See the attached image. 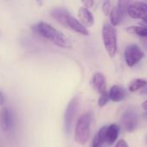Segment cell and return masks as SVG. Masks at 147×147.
Listing matches in <instances>:
<instances>
[{
  "label": "cell",
  "instance_id": "12",
  "mask_svg": "<svg viewBox=\"0 0 147 147\" xmlns=\"http://www.w3.org/2000/svg\"><path fill=\"white\" fill-rule=\"evenodd\" d=\"M78 16L79 21L85 27H92L94 23V17L92 12L85 7H80L78 10Z\"/></svg>",
  "mask_w": 147,
  "mask_h": 147
},
{
  "label": "cell",
  "instance_id": "23",
  "mask_svg": "<svg viewBox=\"0 0 147 147\" xmlns=\"http://www.w3.org/2000/svg\"><path fill=\"white\" fill-rule=\"evenodd\" d=\"M5 102V96L3 94V92L0 90V106L3 105V103Z\"/></svg>",
  "mask_w": 147,
  "mask_h": 147
},
{
  "label": "cell",
  "instance_id": "13",
  "mask_svg": "<svg viewBox=\"0 0 147 147\" xmlns=\"http://www.w3.org/2000/svg\"><path fill=\"white\" fill-rule=\"evenodd\" d=\"M109 96L110 100H112L114 102H119L123 101L126 96V90L118 84H115L112 86V88L109 90Z\"/></svg>",
  "mask_w": 147,
  "mask_h": 147
},
{
  "label": "cell",
  "instance_id": "10",
  "mask_svg": "<svg viewBox=\"0 0 147 147\" xmlns=\"http://www.w3.org/2000/svg\"><path fill=\"white\" fill-rule=\"evenodd\" d=\"M14 124L13 115L10 109L2 107L0 109V128L3 132H9Z\"/></svg>",
  "mask_w": 147,
  "mask_h": 147
},
{
  "label": "cell",
  "instance_id": "18",
  "mask_svg": "<svg viewBox=\"0 0 147 147\" xmlns=\"http://www.w3.org/2000/svg\"><path fill=\"white\" fill-rule=\"evenodd\" d=\"M126 30L130 34L147 38V28L144 26H131L128 27Z\"/></svg>",
  "mask_w": 147,
  "mask_h": 147
},
{
  "label": "cell",
  "instance_id": "20",
  "mask_svg": "<svg viewBox=\"0 0 147 147\" xmlns=\"http://www.w3.org/2000/svg\"><path fill=\"white\" fill-rule=\"evenodd\" d=\"M112 5H111V2L110 1H105L102 4V11L103 14L105 16H108L110 15L111 11H112Z\"/></svg>",
  "mask_w": 147,
  "mask_h": 147
},
{
  "label": "cell",
  "instance_id": "6",
  "mask_svg": "<svg viewBox=\"0 0 147 147\" xmlns=\"http://www.w3.org/2000/svg\"><path fill=\"white\" fill-rule=\"evenodd\" d=\"M120 123L126 132H133L139 125V116L137 112L133 109H126L121 116Z\"/></svg>",
  "mask_w": 147,
  "mask_h": 147
},
{
  "label": "cell",
  "instance_id": "1",
  "mask_svg": "<svg viewBox=\"0 0 147 147\" xmlns=\"http://www.w3.org/2000/svg\"><path fill=\"white\" fill-rule=\"evenodd\" d=\"M31 30L36 34L50 40L55 45L62 47V48H70L71 43L67 36L62 34L61 31L55 28L52 25L45 22H39L37 23L33 24L31 27Z\"/></svg>",
  "mask_w": 147,
  "mask_h": 147
},
{
  "label": "cell",
  "instance_id": "19",
  "mask_svg": "<svg viewBox=\"0 0 147 147\" xmlns=\"http://www.w3.org/2000/svg\"><path fill=\"white\" fill-rule=\"evenodd\" d=\"M109 100H110L109 93H107L106 91L105 93H103V94L101 95V96H100V98L98 100V104H99L100 107L102 108V107H104V106H106L107 104V102H109Z\"/></svg>",
  "mask_w": 147,
  "mask_h": 147
},
{
  "label": "cell",
  "instance_id": "9",
  "mask_svg": "<svg viewBox=\"0 0 147 147\" xmlns=\"http://www.w3.org/2000/svg\"><path fill=\"white\" fill-rule=\"evenodd\" d=\"M64 27L67 28H69L78 34H81L82 35H85V36L89 35V32L87 29V28L79 20H77L75 16H73L70 13L66 17Z\"/></svg>",
  "mask_w": 147,
  "mask_h": 147
},
{
  "label": "cell",
  "instance_id": "7",
  "mask_svg": "<svg viewBox=\"0 0 147 147\" xmlns=\"http://www.w3.org/2000/svg\"><path fill=\"white\" fill-rule=\"evenodd\" d=\"M77 109H78V98L74 97L68 102L64 114V129L67 134H68L71 130L73 121L77 113Z\"/></svg>",
  "mask_w": 147,
  "mask_h": 147
},
{
  "label": "cell",
  "instance_id": "21",
  "mask_svg": "<svg viewBox=\"0 0 147 147\" xmlns=\"http://www.w3.org/2000/svg\"><path fill=\"white\" fill-rule=\"evenodd\" d=\"M81 3L84 5V7H85V8L88 9V8L93 7V5H94V2L93 0H85V1H81Z\"/></svg>",
  "mask_w": 147,
  "mask_h": 147
},
{
  "label": "cell",
  "instance_id": "3",
  "mask_svg": "<svg viewBox=\"0 0 147 147\" xmlns=\"http://www.w3.org/2000/svg\"><path fill=\"white\" fill-rule=\"evenodd\" d=\"M102 40L108 55L113 58L117 53V33L113 26L106 23L101 30Z\"/></svg>",
  "mask_w": 147,
  "mask_h": 147
},
{
  "label": "cell",
  "instance_id": "16",
  "mask_svg": "<svg viewBox=\"0 0 147 147\" xmlns=\"http://www.w3.org/2000/svg\"><path fill=\"white\" fill-rule=\"evenodd\" d=\"M107 126H103L101 127L99 132L95 134L94 138L93 139V142L90 147H102L103 144L106 143V131Z\"/></svg>",
  "mask_w": 147,
  "mask_h": 147
},
{
  "label": "cell",
  "instance_id": "8",
  "mask_svg": "<svg viewBox=\"0 0 147 147\" xmlns=\"http://www.w3.org/2000/svg\"><path fill=\"white\" fill-rule=\"evenodd\" d=\"M127 14L133 19H140L143 22H147V3L144 2L132 3Z\"/></svg>",
  "mask_w": 147,
  "mask_h": 147
},
{
  "label": "cell",
  "instance_id": "4",
  "mask_svg": "<svg viewBox=\"0 0 147 147\" xmlns=\"http://www.w3.org/2000/svg\"><path fill=\"white\" fill-rule=\"evenodd\" d=\"M124 56L126 65L133 67L144 58L145 53L137 44H130L125 49Z\"/></svg>",
  "mask_w": 147,
  "mask_h": 147
},
{
  "label": "cell",
  "instance_id": "2",
  "mask_svg": "<svg viewBox=\"0 0 147 147\" xmlns=\"http://www.w3.org/2000/svg\"><path fill=\"white\" fill-rule=\"evenodd\" d=\"M92 115L85 113L79 117L75 129V141L81 146L85 145L90 138Z\"/></svg>",
  "mask_w": 147,
  "mask_h": 147
},
{
  "label": "cell",
  "instance_id": "5",
  "mask_svg": "<svg viewBox=\"0 0 147 147\" xmlns=\"http://www.w3.org/2000/svg\"><path fill=\"white\" fill-rule=\"evenodd\" d=\"M132 2L129 1H119L117 5L113 8L110 13V21L112 26H118L122 22L124 16L128 12V8Z\"/></svg>",
  "mask_w": 147,
  "mask_h": 147
},
{
  "label": "cell",
  "instance_id": "24",
  "mask_svg": "<svg viewBox=\"0 0 147 147\" xmlns=\"http://www.w3.org/2000/svg\"><path fill=\"white\" fill-rule=\"evenodd\" d=\"M142 108H143L145 110H147V100L146 101H145V102L142 103Z\"/></svg>",
  "mask_w": 147,
  "mask_h": 147
},
{
  "label": "cell",
  "instance_id": "26",
  "mask_svg": "<svg viewBox=\"0 0 147 147\" xmlns=\"http://www.w3.org/2000/svg\"><path fill=\"white\" fill-rule=\"evenodd\" d=\"M146 144H147V135L146 136Z\"/></svg>",
  "mask_w": 147,
  "mask_h": 147
},
{
  "label": "cell",
  "instance_id": "14",
  "mask_svg": "<svg viewBox=\"0 0 147 147\" xmlns=\"http://www.w3.org/2000/svg\"><path fill=\"white\" fill-rule=\"evenodd\" d=\"M120 134V127L117 124H111L107 126L106 131V143L113 145L118 139Z\"/></svg>",
  "mask_w": 147,
  "mask_h": 147
},
{
  "label": "cell",
  "instance_id": "25",
  "mask_svg": "<svg viewBox=\"0 0 147 147\" xmlns=\"http://www.w3.org/2000/svg\"><path fill=\"white\" fill-rule=\"evenodd\" d=\"M141 24H142V25H143L144 27H146V28H147V22H142Z\"/></svg>",
  "mask_w": 147,
  "mask_h": 147
},
{
  "label": "cell",
  "instance_id": "11",
  "mask_svg": "<svg viewBox=\"0 0 147 147\" xmlns=\"http://www.w3.org/2000/svg\"><path fill=\"white\" fill-rule=\"evenodd\" d=\"M92 84L93 87L95 89L97 92H99L101 95L105 93L106 88H107V81L105 76L101 72H95L92 78Z\"/></svg>",
  "mask_w": 147,
  "mask_h": 147
},
{
  "label": "cell",
  "instance_id": "15",
  "mask_svg": "<svg viewBox=\"0 0 147 147\" xmlns=\"http://www.w3.org/2000/svg\"><path fill=\"white\" fill-rule=\"evenodd\" d=\"M68 14H69V12L64 8H55L50 11L51 16L54 19H55L62 26H64L66 17Z\"/></svg>",
  "mask_w": 147,
  "mask_h": 147
},
{
  "label": "cell",
  "instance_id": "22",
  "mask_svg": "<svg viewBox=\"0 0 147 147\" xmlns=\"http://www.w3.org/2000/svg\"><path fill=\"white\" fill-rule=\"evenodd\" d=\"M115 147H128V145L127 143L124 140H120L117 142Z\"/></svg>",
  "mask_w": 147,
  "mask_h": 147
},
{
  "label": "cell",
  "instance_id": "17",
  "mask_svg": "<svg viewBox=\"0 0 147 147\" xmlns=\"http://www.w3.org/2000/svg\"><path fill=\"white\" fill-rule=\"evenodd\" d=\"M147 86V81L142 78H135L132 80L128 85V90L131 92H136Z\"/></svg>",
  "mask_w": 147,
  "mask_h": 147
}]
</instances>
